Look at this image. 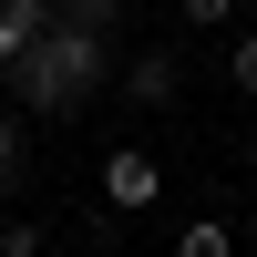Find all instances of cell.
Returning <instances> with one entry per match:
<instances>
[{
    "label": "cell",
    "instance_id": "1",
    "mask_svg": "<svg viewBox=\"0 0 257 257\" xmlns=\"http://www.w3.org/2000/svg\"><path fill=\"white\" fill-rule=\"evenodd\" d=\"M0 82H11V103H21L31 123H72L82 103L113 82V31H93V21H62V11H52V21L31 31V52H21Z\"/></svg>",
    "mask_w": 257,
    "mask_h": 257
},
{
    "label": "cell",
    "instance_id": "2",
    "mask_svg": "<svg viewBox=\"0 0 257 257\" xmlns=\"http://www.w3.org/2000/svg\"><path fill=\"white\" fill-rule=\"evenodd\" d=\"M103 196H113L123 216H144V206L165 196V165L144 155V144H113V155H103Z\"/></svg>",
    "mask_w": 257,
    "mask_h": 257
},
{
    "label": "cell",
    "instance_id": "3",
    "mask_svg": "<svg viewBox=\"0 0 257 257\" xmlns=\"http://www.w3.org/2000/svg\"><path fill=\"white\" fill-rule=\"evenodd\" d=\"M113 82H123V103L165 113V103L185 93V62H175V52H134V62H113Z\"/></svg>",
    "mask_w": 257,
    "mask_h": 257
},
{
    "label": "cell",
    "instance_id": "4",
    "mask_svg": "<svg viewBox=\"0 0 257 257\" xmlns=\"http://www.w3.org/2000/svg\"><path fill=\"white\" fill-rule=\"evenodd\" d=\"M41 21H52V0H0V72L31 52V31H41Z\"/></svg>",
    "mask_w": 257,
    "mask_h": 257
},
{
    "label": "cell",
    "instance_id": "5",
    "mask_svg": "<svg viewBox=\"0 0 257 257\" xmlns=\"http://www.w3.org/2000/svg\"><path fill=\"white\" fill-rule=\"evenodd\" d=\"M72 237L93 247V257H113V247H123V206H113V196H93V206L72 216Z\"/></svg>",
    "mask_w": 257,
    "mask_h": 257
},
{
    "label": "cell",
    "instance_id": "6",
    "mask_svg": "<svg viewBox=\"0 0 257 257\" xmlns=\"http://www.w3.org/2000/svg\"><path fill=\"white\" fill-rule=\"evenodd\" d=\"M237 247V226H216V216H196V226H175V257H226Z\"/></svg>",
    "mask_w": 257,
    "mask_h": 257
},
{
    "label": "cell",
    "instance_id": "7",
    "mask_svg": "<svg viewBox=\"0 0 257 257\" xmlns=\"http://www.w3.org/2000/svg\"><path fill=\"white\" fill-rule=\"evenodd\" d=\"M52 247V226H31V216H0V257H41Z\"/></svg>",
    "mask_w": 257,
    "mask_h": 257
},
{
    "label": "cell",
    "instance_id": "8",
    "mask_svg": "<svg viewBox=\"0 0 257 257\" xmlns=\"http://www.w3.org/2000/svg\"><path fill=\"white\" fill-rule=\"evenodd\" d=\"M175 21H185V31H226V21H237V0H175Z\"/></svg>",
    "mask_w": 257,
    "mask_h": 257
},
{
    "label": "cell",
    "instance_id": "9",
    "mask_svg": "<svg viewBox=\"0 0 257 257\" xmlns=\"http://www.w3.org/2000/svg\"><path fill=\"white\" fill-rule=\"evenodd\" d=\"M226 82H237V93H257V31L226 41Z\"/></svg>",
    "mask_w": 257,
    "mask_h": 257
},
{
    "label": "cell",
    "instance_id": "10",
    "mask_svg": "<svg viewBox=\"0 0 257 257\" xmlns=\"http://www.w3.org/2000/svg\"><path fill=\"white\" fill-rule=\"evenodd\" d=\"M52 11H62V21H93V31H113V21H123V0H52Z\"/></svg>",
    "mask_w": 257,
    "mask_h": 257
},
{
    "label": "cell",
    "instance_id": "11",
    "mask_svg": "<svg viewBox=\"0 0 257 257\" xmlns=\"http://www.w3.org/2000/svg\"><path fill=\"white\" fill-rule=\"evenodd\" d=\"M247 247H257V216H247Z\"/></svg>",
    "mask_w": 257,
    "mask_h": 257
}]
</instances>
